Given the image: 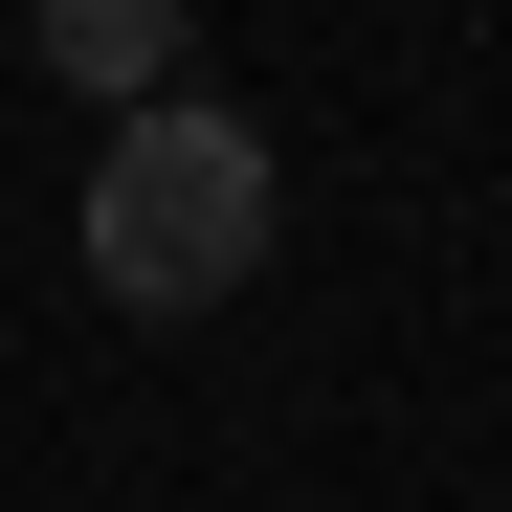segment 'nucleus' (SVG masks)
Returning <instances> with one entry per match:
<instances>
[{
	"label": "nucleus",
	"instance_id": "f03ea898",
	"mask_svg": "<svg viewBox=\"0 0 512 512\" xmlns=\"http://www.w3.org/2000/svg\"><path fill=\"white\" fill-rule=\"evenodd\" d=\"M45 67H67L112 134H134V112H179V0H45Z\"/></svg>",
	"mask_w": 512,
	"mask_h": 512
},
{
	"label": "nucleus",
	"instance_id": "f257e3e1",
	"mask_svg": "<svg viewBox=\"0 0 512 512\" xmlns=\"http://www.w3.org/2000/svg\"><path fill=\"white\" fill-rule=\"evenodd\" d=\"M245 268H268V134L245 112H134L112 156H90V290L112 312H223Z\"/></svg>",
	"mask_w": 512,
	"mask_h": 512
}]
</instances>
